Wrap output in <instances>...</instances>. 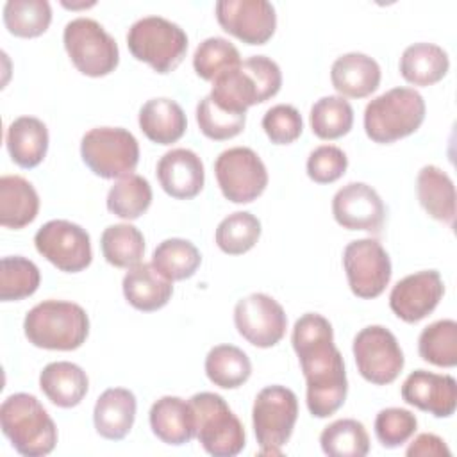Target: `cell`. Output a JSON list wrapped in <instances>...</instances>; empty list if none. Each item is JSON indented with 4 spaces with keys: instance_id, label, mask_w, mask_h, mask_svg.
Returning <instances> with one entry per match:
<instances>
[{
    "instance_id": "obj_2",
    "label": "cell",
    "mask_w": 457,
    "mask_h": 457,
    "mask_svg": "<svg viewBox=\"0 0 457 457\" xmlns=\"http://www.w3.org/2000/svg\"><path fill=\"white\" fill-rule=\"evenodd\" d=\"M282 86L278 64L266 55H250L237 68L225 71L212 80L211 100L236 114H246V109L275 96Z\"/></svg>"
},
{
    "instance_id": "obj_22",
    "label": "cell",
    "mask_w": 457,
    "mask_h": 457,
    "mask_svg": "<svg viewBox=\"0 0 457 457\" xmlns=\"http://www.w3.org/2000/svg\"><path fill=\"white\" fill-rule=\"evenodd\" d=\"M380 75L378 62L362 52L343 54L330 68L334 89L341 93V96L350 98H364L371 95L380 84Z\"/></svg>"
},
{
    "instance_id": "obj_32",
    "label": "cell",
    "mask_w": 457,
    "mask_h": 457,
    "mask_svg": "<svg viewBox=\"0 0 457 457\" xmlns=\"http://www.w3.org/2000/svg\"><path fill=\"white\" fill-rule=\"evenodd\" d=\"M202 262L198 248L182 237H170L159 243L152 255V266L168 280H186L193 277Z\"/></svg>"
},
{
    "instance_id": "obj_13",
    "label": "cell",
    "mask_w": 457,
    "mask_h": 457,
    "mask_svg": "<svg viewBox=\"0 0 457 457\" xmlns=\"http://www.w3.org/2000/svg\"><path fill=\"white\" fill-rule=\"evenodd\" d=\"M348 286L359 298H377L391 280V259L384 246L371 237L350 241L343 250Z\"/></svg>"
},
{
    "instance_id": "obj_28",
    "label": "cell",
    "mask_w": 457,
    "mask_h": 457,
    "mask_svg": "<svg viewBox=\"0 0 457 457\" xmlns=\"http://www.w3.org/2000/svg\"><path fill=\"white\" fill-rule=\"evenodd\" d=\"M5 145L11 159L18 166L34 168L46 155L48 129L36 116H20L7 127Z\"/></svg>"
},
{
    "instance_id": "obj_1",
    "label": "cell",
    "mask_w": 457,
    "mask_h": 457,
    "mask_svg": "<svg viewBox=\"0 0 457 457\" xmlns=\"http://www.w3.org/2000/svg\"><path fill=\"white\" fill-rule=\"evenodd\" d=\"M291 343L305 377L309 412L314 418L332 416L346 400L348 380L330 321L318 312L302 314L295 321Z\"/></svg>"
},
{
    "instance_id": "obj_3",
    "label": "cell",
    "mask_w": 457,
    "mask_h": 457,
    "mask_svg": "<svg viewBox=\"0 0 457 457\" xmlns=\"http://www.w3.org/2000/svg\"><path fill=\"white\" fill-rule=\"evenodd\" d=\"M0 427L12 448L25 457L48 455L57 445V427L41 402L29 393H14L0 405Z\"/></svg>"
},
{
    "instance_id": "obj_9",
    "label": "cell",
    "mask_w": 457,
    "mask_h": 457,
    "mask_svg": "<svg viewBox=\"0 0 457 457\" xmlns=\"http://www.w3.org/2000/svg\"><path fill=\"white\" fill-rule=\"evenodd\" d=\"M84 164L102 179L130 175L139 162V145L132 132L121 127H95L82 136Z\"/></svg>"
},
{
    "instance_id": "obj_31",
    "label": "cell",
    "mask_w": 457,
    "mask_h": 457,
    "mask_svg": "<svg viewBox=\"0 0 457 457\" xmlns=\"http://www.w3.org/2000/svg\"><path fill=\"white\" fill-rule=\"evenodd\" d=\"M205 375L218 387L236 389L250 378L252 362L241 348L218 345L212 346L205 357Z\"/></svg>"
},
{
    "instance_id": "obj_27",
    "label": "cell",
    "mask_w": 457,
    "mask_h": 457,
    "mask_svg": "<svg viewBox=\"0 0 457 457\" xmlns=\"http://www.w3.org/2000/svg\"><path fill=\"white\" fill-rule=\"evenodd\" d=\"M139 129L157 145L179 141L187 127L184 109L171 98H152L139 109Z\"/></svg>"
},
{
    "instance_id": "obj_29",
    "label": "cell",
    "mask_w": 457,
    "mask_h": 457,
    "mask_svg": "<svg viewBox=\"0 0 457 457\" xmlns=\"http://www.w3.org/2000/svg\"><path fill=\"white\" fill-rule=\"evenodd\" d=\"M39 196L34 186L20 175L0 177V225L23 228L36 220Z\"/></svg>"
},
{
    "instance_id": "obj_18",
    "label": "cell",
    "mask_w": 457,
    "mask_h": 457,
    "mask_svg": "<svg viewBox=\"0 0 457 457\" xmlns=\"http://www.w3.org/2000/svg\"><path fill=\"white\" fill-rule=\"evenodd\" d=\"M332 214L343 228L378 234L386 220V205L371 186L350 182L334 195Z\"/></svg>"
},
{
    "instance_id": "obj_11",
    "label": "cell",
    "mask_w": 457,
    "mask_h": 457,
    "mask_svg": "<svg viewBox=\"0 0 457 457\" xmlns=\"http://www.w3.org/2000/svg\"><path fill=\"white\" fill-rule=\"evenodd\" d=\"M352 352L361 377L375 386L395 382L405 364L395 334L382 325H368L359 330Z\"/></svg>"
},
{
    "instance_id": "obj_4",
    "label": "cell",
    "mask_w": 457,
    "mask_h": 457,
    "mask_svg": "<svg viewBox=\"0 0 457 457\" xmlns=\"http://www.w3.org/2000/svg\"><path fill=\"white\" fill-rule=\"evenodd\" d=\"M23 332L29 343L37 348L70 352L86 343L89 318L79 303L45 300L25 314Z\"/></svg>"
},
{
    "instance_id": "obj_38",
    "label": "cell",
    "mask_w": 457,
    "mask_h": 457,
    "mask_svg": "<svg viewBox=\"0 0 457 457\" xmlns=\"http://www.w3.org/2000/svg\"><path fill=\"white\" fill-rule=\"evenodd\" d=\"M261 237V221L248 211H236L216 227V245L228 255H241L255 246Z\"/></svg>"
},
{
    "instance_id": "obj_40",
    "label": "cell",
    "mask_w": 457,
    "mask_h": 457,
    "mask_svg": "<svg viewBox=\"0 0 457 457\" xmlns=\"http://www.w3.org/2000/svg\"><path fill=\"white\" fill-rule=\"evenodd\" d=\"M39 268L21 255L4 257L0 262V300L18 302L34 295L39 287Z\"/></svg>"
},
{
    "instance_id": "obj_26",
    "label": "cell",
    "mask_w": 457,
    "mask_h": 457,
    "mask_svg": "<svg viewBox=\"0 0 457 457\" xmlns=\"http://www.w3.org/2000/svg\"><path fill=\"white\" fill-rule=\"evenodd\" d=\"M416 193L425 212L450 227L455 221V186L439 166L427 164L418 171Z\"/></svg>"
},
{
    "instance_id": "obj_37",
    "label": "cell",
    "mask_w": 457,
    "mask_h": 457,
    "mask_svg": "<svg viewBox=\"0 0 457 457\" xmlns=\"http://www.w3.org/2000/svg\"><path fill=\"white\" fill-rule=\"evenodd\" d=\"M420 357L439 368L457 364V323L455 320H437L425 327L418 337Z\"/></svg>"
},
{
    "instance_id": "obj_39",
    "label": "cell",
    "mask_w": 457,
    "mask_h": 457,
    "mask_svg": "<svg viewBox=\"0 0 457 457\" xmlns=\"http://www.w3.org/2000/svg\"><path fill=\"white\" fill-rule=\"evenodd\" d=\"M52 21L46 0H9L4 5V23L12 36L37 37Z\"/></svg>"
},
{
    "instance_id": "obj_23",
    "label": "cell",
    "mask_w": 457,
    "mask_h": 457,
    "mask_svg": "<svg viewBox=\"0 0 457 457\" xmlns=\"http://www.w3.org/2000/svg\"><path fill=\"white\" fill-rule=\"evenodd\" d=\"M137 402L132 391L125 387L105 389L95 403L93 423L96 432L111 441L123 439L136 420Z\"/></svg>"
},
{
    "instance_id": "obj_21",
    "label": "cell",
    "mask_w": 457,
    "mask_h": 457,
    "mask_svg": "<svg viewBox=\"0 0 457 457\" xmlns=\"http://www.w3.org/2000/svg\"><path fill=\"white\" fill-rule=\"evenodd\" d=\"M150 428L166 445L180 446L196 437L195 412L189 402L179 396H162L150 407Z\"/></svg>"
},
{
    "instance_id": "obj_8",
    "label": "cell",
    "mask_w": 457,
    "mask_h": 457,
    "mask_svg": "<svg viewBox=\"0 0 457 457\" xmlns=\"http://www.w3.org/2000/svg\"><path fill=\"white\" fill-rule=\"evenodd\" d=\"M298 418V398L286 386L262 387L252 407L253 432L259 443V453L280 455L289 441Z\"/></svg>"
},
{
    "instance_id": "obj_34",
    "label": "cell",
    "mask_w": 457,
    "mask_h": 457,
    "mask_svg": "<svg viewBox=\"0 0 457 457\" xmlns=\"http://www.w3.org/2000/svg\"><path fill=\"white\" fill-rule=\"evenodd\" d=\"M320 445L328 457H364L370 452V436L361 421L343 418L323 428Z\"/></svg>"
},
{
    "instance_id": "obj_43",
    "label": "cell",
    "mask_w": 457,
    "mask_h": 457,
    "mask_svg": "<svg viewBox=\"0 0 457 457\" xmlns=\"http://www.w3.org/2000/svg\"><path fill=\"white\" fill-rule=\"evenodd\" d=\"M418 428L416 416L400 407L382 409L375 418V436L384 448H398L407 443Z\"/></svg>"
},
{
    "instance_id": "obj_36",
    "label": "cell",
    "mask_w": 457,
    "mask_h": 457,
    "mask_svg": "<svg viewBox=\"0 0 457 457\" xmlns=\"http://www.w3.org/2000/svg\"><path fill=\"white\" fill-rule=\"evenodd\" d=\"M309 121L314 136L320 139H337L350 132L353 125V109L345 96H321L312 104Z\"/></svg>"
},
{
    "instance_id": "obj_12",
    "label": "cell",
    "mask_w": 457,
    "mask_h": 457,
    "mask_svg": "<svg viewBox=\"0 0 457 457\" xmlns=\"http://www.w3.org/2000/svg\"><path fill=\"white\" fill-rule=\"evenodd\" d=\"M214 175L223 196L234 204L253 202L268 186L266 166L248 146L223 150L216 157Z\"/></svg>"
},
{
    "instance_id": "obj_16",
    "label": "cell",
    "mask_w": 457,
    "mask_h": 457,
    "mask_svg": "<svg viewBox=\"0 0 457 457\" xmlns=\"http://www.w3.org/2000/svg\"><path fill=\"white\" fill-rule=\"evenodd\" d=\"M216 20L221 29L246 45H264L277 29V12L268 0H220Z\"/></svg>"
},
{
    "instance_id": "obj_5",
    "label": "cell",
    "mask_w": 457,
    "mask_h": 457,
    "mask_svg": "<svg viewBox=\"0 0 457 457\" xmlns=\"http://www.w3.org/2000/svg\"><path fill=\"white\" fill-rule=\"evenodd\" d=\"M425 111V100L414 87H393L366 105V136L375 143H395L420 129Z\"/></svg>"
},
{
    "instance_id": "obj_42",
    "label": "cell",
    "mask_w": 457,
    "mask_h": 457,
    "mask_svg": "<svg viewBox=\"0 0 457 457\" xmlns=\"http://www.w3.org/2000/svg\"><path fill=\"white\" fill-rule=\"evenodd\" d=\"M196 123L205 137L214 141H225L236 137L245 129L246 114L228 112L218 107L207 95L196 105Z\"/></svg>"
},
{
    "instance_id": "obj_17",
    "label": "cell",
    "mask_w": 457,
    "mask_h": 457,
    "mask_svg": "<svg viewBox=\"0 0 457 457\" xmlns=\"http://www.w3.org/2000/svg\"><path fill=\"white\" fill-rule=\"evenodd\" d=\"M445 295V284L436 270L411 273L398 280L389 293L391 311L405 323L427 318Z\"/></svg>"
},
{
    "instance_id": "obj_33",
    "label": "cell",
    "mask_w": 457,
    "mask_h": 457,
    "mask_svg": "<svg viewBox=\"0 0 457 457\" xmlns=\"http://www.w3.org/2000/svg\"><path fill=\"white\" fill-rule=\"evenodd\" d=\"M100 248L109 264L116 268H132L143 259L145 237L137 227L130 223H116L102 232Z\"/></svg>"
},
{
    "instance_id": "obj_41",
    "label": "cell",
    "mask_w": 457,
    "mask_h": 457,
    "mask_svg": "<svg viewBox=\"0 0 457 457\" xmlns=\"http://www.w3.org/2000/svg\"><path fill=\"white\" fill-rule=\"evenodd\" d=\"M239 50L225 37L212 36L204 39L193 55V68L196 75L204 80H214L228 70L241 64Z\"/></svg>"
},
{
    "instance_id": "obj_15",
    "label": "cell",
    "mask_w": 457,
    "mask_h": 457,
    "mask_svg": "<svg viewBox=\"0 0 457 457\" xmlns=\"http://www.w3.org/2000/svg\"><path fill=\"white\" fill-rule=\"evenodd\" d=\"M237 332L253 346H275L286 334L287 316L282 305L264 293H252L234 307Z\"/></svg>"
},
{
    "instance_id": "obj_14",
    "label": "cell",
    "mask_w": 457,
    "mask_h": 457,
    "mask_svg": "<svg viewBox=\"0 0 457 457\" xmlns=\"http://www.w3.org/2000/svg\"><path fill=\"white\" fill-rule=\"evenodd\" d=\"M36 250L57 270L82 271L91 264V239L86 228L68 220H50L34 236Z\"/></svg>"
},
{
    "instance_id": "obj_45",
    "label": "cell",
    "mask_w": 457,
    "mask_h": 457,
    "mask_svg": "<svg viewBox=\"0 0 457 457\" xmlns=\"http://www.w3.org/2000/svg\"><path fill=\"white\" fill-rule=\"evenodd\" d=\"M348 168L346 154L334 145H321L307 157V175L316 184H330L345 175Z\"/></svg>"
},
{
    "instance_id": "obj_10",
    "label": "cell",
    "mask_w": 457,
    "mask_h": 457,
    "mask_svg": "<svg viewBox=\"0 0 457 457\" xmlns=\"http://www.w3.org/2000/svg\"><path fill=\"white\" fill-rule=\"evenodd\" d=\"M62 43L73 66L87 77L109 75L120 62L116 39L93 18L80 16L68 21Z\"/></svg>"
},
{
    "instance_id": "obj_44",
    "label": "cell",
    "mask_w": 457,
    "mask_h": 457,
    "mask_svg": "<svg viewBox=\"0 0 457 457\" xmlns=\"http://www.w3.org/2000/svg\"><path fill=\"white\" fill-rule=\"evenodd\" d=\"M262 129L271 143L289 145L296 141L303 130L302 114L289 104H277L264 112Z\"/></svg>"
},
{
    "instance_id": "obj_19",
    "label": "cell",
    "mask_w": 457,
    "mask_h": 457,
    "mask_svg": "<svg viewBox=\"0 0 457 457\" xmlns=\"http://www.w3.org/2000/svg\"><path fill=\"white\" fill-rule=\"evenodd\" d=\"M402 398L409 405L436 418H450L457 407V382L452 375L416 370L402 384Z\"/></svg>"
},
{
    "instance_id": "obj_6",
    "label": "cell",
    "mask_w": 457,
    "mask_h": 457,
    "mask_svg": "<svg viewBox=\"0 0 457 457\" xmlns=\"http://www.w3.org/2000/svg\"><path fill=\"white\" fill-rule=\"evenodd\" d=\"M127 46L132 57L150 64L157 73H170L186 57L187 34L162 16H145L130 25Z\"/></svg>"
},
{
    "instance_id": "obj_30",
    "label": "cell",
    "mask_w": 457,
    "mask_h": 457,
    "mask_svg": "<svg viewBox=\"0 0 457 457\" xmlns=\"http://www.w3.org/2000/svg\"><path fill=\"white\" fill-rule=\"evenodd\" d=\"M450 70L446 50L434 43H412L400 57L402 77L414 86H432Z\"/></svg>"
},
{
    "instance_id": "obj_20",
    "label": "cell",
    "mask_w": 457,
    "mask_h": 457,
    "mask_svg": "<svg viewBox=\"0 0 457 457\" xmlns=\"http://www.w3.org/2000/svg\"><path fill=\"white\" fill-rule=\"evenodd\" d=\"M157 180L173 198H195L205 182L202 159L189 148H173L157 161Z\"/></svg>"
},
{
    "instance_id": "obj_24",
    "label": "cell",
    "mask_w": 457,
    "mask_h": 457,
    "mask_svg": "<svg viewBox=\"0 0 457 457\" xmlns=\"http://www.w3.org/2000/svg\"><path fill=\"white\" fill-rule=\"evenodd\" d=\"M125 300L137 311L152 312L164 307L173 295V282L164 278L152 262L132 266L123 277Z\"/></svg>"
},
{
    "instance_id": "obj_7",
    "label": "cell",
    "mask_w": 457,
    "mask_h": 457,
    "mask_svg": "<svg viewBox=\"0 0 457 457\" xmlns=\"http://www.w3.org/2000/svg\"><path fill=\"white\" fill-rule=\"evenodd\" d=\"M196 421V439L214 457H234L246 445L245 427L223 396L209 391L189 398Z\"/></svg>"
},
{
    "instance_id": "obj_35",
    "label": "cell",
    "mask_w": 457,
    "mask_h": 457,
    "mask_svg": "<svg viewBox=\"0 0 457 457\" xmlns=\"http://www.w3.org/2000/svg\"><path fill=\"white\" fill-rule=\"evenodd\" d=\"M152 204V187L150 182L137 175L130 173L114 182L107 193V209L123 220H137L148 211Z\"/></svg>"
},
{
    "instance_id": "obj_25",
    "label": "cell",
    "mask_w": 457,
    "mask_h": 457,
    "mask_svg": "<svg viewBox=\"0 0 457 457\" xmlns=\"http://www.w3.org/2000/svg\"><path fill=\"white\" fill-rule=\"evenodd\" d=\"M39 387L45 396L57 407L70 409L82 402L89 389L86 371L73 362H50L39 373Z\"/></svg>"
},
{
    "instance_id": "obj_46",
    "label": "cell",
    "mask_w": 457,
    "mask_h": 457,
    "mask_svg": "<svg viewBox=\"0 0 457 457\" xmlns=\"http://www.w3.org/2000/svg\"><path fill=\"white\" fill-rule=\"evenodd\" d=\"M409 457H420V455H436V457H448L450 455V448L446 446V443L436 436V434H420L414 437V441L409 445L407 452H405Z\"/></svg>"
}]
</instances>
